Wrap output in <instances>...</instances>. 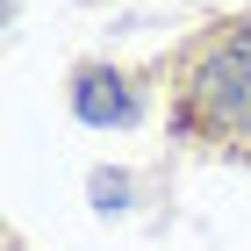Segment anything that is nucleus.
Listing matches in <instances>:
<instances>
[{"label":"nucleus","mask_w":251,"mask_h":251,"mask_svg":"<svg viewBox=\"0 0 251 251\" xmlns=\"http://www.w3.org/2000/svg\"><path fill=\"white\" fill-rule=\"evenodd\" d=\"M94 201L100 208H129V179L122 173H94Z\"/></svg>","instance_id":"nucleus-3"},{"label":"nucleus","mask_w":251,"mask_h":251,"mask_svg":"<svg viewBox=\"0 0 251 251\" xmlns=\"http://www.w3.org/2000/svg\"><path fill=\"white\" fill-rule=\"evenodd\" d=\"M72 108H79V122H94V129H108V122H136V94H129V79L122 72H79V86H72Z\"/></svg>","instance_id":"nucleus-2"},{"label":"nucleus","mask_w":251,"mask_h":251,"mask_svg":"<svg viewBox=\"0 0 251 251\" xmlns=\"http://www.w3.org/2000/svg\"><path fill=\"white\" fill-rule=\"evenodd\" d=\"M244 115H251V22L201 65V79H194V122L237 129Z\"/></svg>","instance_id":"nucleus-1"}]
</instances>
